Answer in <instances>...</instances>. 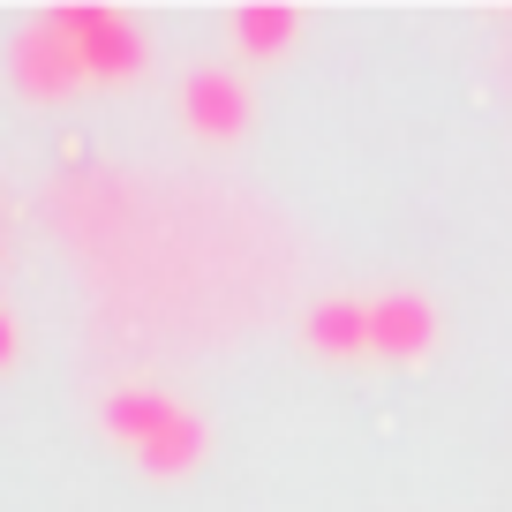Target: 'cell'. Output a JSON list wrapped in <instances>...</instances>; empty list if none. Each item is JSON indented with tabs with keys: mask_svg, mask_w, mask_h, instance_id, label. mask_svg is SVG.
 <instances>
[{
	"mask_svg": "<svg viewBox=\"0 0 512 512\" xmlns=\"http://www.w3.org/2000/svg\"><path fill=\"white\" fill-rule=\"evenodd\" d=\"M98 422H106L113 445L136 452L144 475H189V467L204 460V445H211L204 415L181 407L174 392H151V384H121V392H106Z\"/></svg>",
	"mask_w": 512,
	"mask_h": 512,
	"instance_id": "cell-1",
	"label": "cell"
},
{
	"mask_svg": "<svg viewBox=\"0 0 512 512\" xmlns=\"http://www.w3.org/2000/svg\"><path fill=\"white\" fill-rule=\"evenodd\" d=\"M53 23H61V38L76 46L83 76L98 83H136L151 61V38L136 16H121V8H106V0H68V8H53Z\"/></svg>",
	"mask_w": 512,
	"mask_h": 512,
	"instance_id": "cell-2",
	"label": "cell"
},
{
	"mask_svg": "<svg viewBox=\"0 0 512 512\" xmlns=\"http://www.w3.org/2000/svg\"><path fill=\"white\" fill-rule=\"evenodd\" d=\"M8 83H16L31 106H61V98H76V83H91V76H83L76 46L61 38V23L38 16V23H23V31L8 38Z\"/></svg>",
	"mask_w": 512,
	"mask_h": 512,
	"instance_id": "cell-3",
	"label": "cell"
},
{
	"mask_svg": "<svg viewBox=\"0 0 512 512\" xmlns=\"http://www.w3.org/2000/svg\"><path fill=\"white\" fill-rule=\"evenodd\" d=\"M249 83L226 76V68H196L189 83H181V121L204 136V144H234L241 128H249Z\"/></svg>",
	"mask_w": 512,
	"mask_h": 512,
	"instance_id": "cell-4",
	"label": "cell"
},
{
	"mask_svg": "<svg viewBox=\"0 0 512 512\" xmlns=\"http://www.w3.org/2000/svg\"><path fill=\"white\" fill-rule=\"evenodd\" d=\"M430 339H437V309L422 302V294H384V302H369V354L415 362V354H430Z\"/></svg>",
	"mask_w": 512,
	"mask_h": 512,
	"instance_id": "cell-5",
	"label": "cell"
},
{
	"mask_svg": "<svg viewBox=\"0 0 512 512\" xmlns=\"http://www.w3.org/2000/svg\"><path fill=\"white\" fill-rule=\"evenodd\" d=\"M234 46L249 53V61H272V53H287L294 38H302V8H287V0H249V8H234Z\"/></svg>",
	"mask_w": 512,
	"mask_h": 512,
	"instance_id": "cell-6",
	"label": "cell"
},
{
	"mask_svg": "<svg viewBox=\"0 0 512 512\" xmlns=\"http://www.w3.org/2000/svg\"><path fill=\"white\" fill-rule=\"evenodd\" d=\"M302 339L317 354H332V362H347V354H369V302H317L309 309V324H302Z\"/></svg>",
	"mask_w": 512,
	"mask_h": 512,
	"instance_id": "cell-7",
	"label": "cell"
},
{
	"mask_svg": "<svg viewBox=\"0 0 512 512\" xmlns=\"http://www.w3.org/2000/svg\"><path fill=\"white\" fill-rule=\"evenodd\" d=\"M16 354H23V332H16V317H8V309H0V369L16 362Z\"/></svg>",
	"mask_w": 512,
	"mask_h": 512,
	"instance_id": "cell-8",
	"label": "cell"
}]
</instances>
